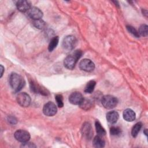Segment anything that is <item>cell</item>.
I'll use <instances>...</instances> for the list:
<instances>
[{
    "label": "cell",
    "instance_id": "30bf717a",
    "mask_svg": "<svg viewBox=\"0 0 148 148\" xmlns=\"http://www.w3.org/2000/svg\"><path fill=\"white\" fill-rule=\"evenodd\" d=\"M82 94L80 92L75 91L71 94L69 97V101L73 105H79L83 99Z\"/></svg>",
    "mask_w": 148,
    "mask_h": 148
},
{
    "label": "cell",
    "instance_id": "4316f807",
    "mask_svg": "<svg viewBox=\"0 0 148 148\" xmlns=\"http://www.w3.org/2000/svg\"><path fill=\"white\" fill-rule=\"evenodd\" d=\"M21 147H35L36 146L34 144V143H32L31 142H24L23 143Z\"/></svg>",
    "mask_w": 148,
    "mask_h": 148
},
{
    "label": "cell",
    "instance_id": "d4e9b609",
    "mask_svg": "<svg viewBox=\"0 0 148 148\" xmlns=\"http://www.w3.org/2000/svg\"><path fill=\"white\" fill-rule=\"evenodd\" d=\"M55 99L57 104V106L59 108H62L64 106L63 103V98L62 96L60 94H57L55 97Z\"/></svg>",
    "mask_w": 148,
    "mask_h": 148
},
{
    "label": "cell",
    "instance_id": "52a82bcc",
    "mask_svg": "<svg viewBox=\"0 0 148 148\" xmlns=\"http://www.w3.org/2000/svg\"><path fill=\"white\" fill-rule=\"evenodd\" d=\"M57 111V106L52 102L46 103L43 108V112L47 116H53L56 114Z\"/></svg>",
    "mask_w": 148,
    "mask_h": 148
},
{
    "label": "cell",
    "instance_id": "44dd1931",
    "mask_svg": "<svg viewBox=\"0 0 148 148\" xmlns=\"http://www.w3.org/2000/svg\"><path fill=\"white\" fill-rule=\"evenodd\" d=\"M142 125L140 122L137 123L134 125V126L132 127L131 130V135L133 137H136L138 135L139 132L141 129Z\"/></svg>",
    "mask_w": 148,
    "mask_h": 148
},
{
    "label": "cell",
    "instance_id": "d6986e66",
    "mask_svg": "<svg viewBox=\"0 0 148 148\" xmlns=\"http://www.w3.org/2000/svg\"><path fill=\"white\" fill-rule=\"evenodd\" d=\"M58 40H59V38H58V36H57L53 37L51 39L48 47V49L49 51H52L57 47L58 43Z\"/></svg>",
    "mask_w": 148,
    "mask_h": 148
},
{
    "label": "cell",
    "instance_id": "7c38bea8",
    "mask_svg": "<svg viewBox=\"0 0 148 148\" xmlns=\"http://www.w3.org/2000/svg\"><path fill=\"white\" fill-rule=\"evenodd\" d=\"M30 87L31 90L35 93H39L45 95H47L48 92H47V91L45 88H42L41 86H40L39 84L35 83L32 80L30 81Z\"/></svg>",
    "mask_w": 148,
    "mask_h": 148
},
{
    "label": "cell",
    "instance_id": "7a4b0ae2",
    "mask_svg": "<svg viewBox=\"0 0 148 148\" xmlns=\"http://www.w3.org/2000/svg\"><path fill=\"white\" fill-rule=\"evenodd\" d=\"M9 84L15 91H19L24 87L25 81L18 74L12 73L9 77Z\"/></svg>",
    "mask_w": 148,
    "mask_h": 148
},
{
    "label": "cell",
    "instance_id": "9c48e42d",
    "mask_svg": "<svg viewBox=\"0 0 148 148\" xmlns=\"http://www.w3.org/2000/svg\"><path fill=\"white\" fill-rule=\"evenodd\" d=\"M27 14L28 17L34 20L40 19L43 16L42 12L36 7H31L27 12Z\"/></svg>",
    "mask_w": 148,
    "mask_h": 148
},
{
    "label": "cell",
    "instance_id": "8fae6325",
    "mask_svg": "<svg viewBox=\"0 0 148 148\" xmlns=\"http://www.w3.org/2000/svg\"><path fill=\"white\" fill-rule=\"evenodd\" d=\"M16 6L17 9L21 12H27L31 7V2L29 1L20 0L16 2Z\"/></svg>",
    "mask_w": 148,
    "mask_h": 148
},
{
    "label": "cell",
    "instance_id": "4fadbf2b",
    "mask_svg": "<svg viewBox=\"0 0 148 148\" xmlns=\"http://www.w3.org/2000/svg\"><path fill=\"white\" fill-rule=\"evenodd\" d=\"M82 133L86 138L90 139L92 135V131L90 124L88 123H85L83 124L82 128Z\"/></svg>",
    "mask_w": 148,
    "mask_h": 148
},
{
    "label": "cell",
    "instance_id": "ac0fdd59",
    "mask_svg": "<svg viewBox=\"0 0 148 148\" xmlns=\"http://www.w3.org/2000/svg\"><path fill=\"white\" fill-rule=\"evenodd\" d=\"M95 130L96 132L98 134V135L100 136H104L106 134V131L103 127L102 126L101 123L98 121H96L95 123Z\"/></svg>",
    "mask_w": 148,
    "mask_h": 148
},
{
    "label": "cell",
    "instance_id": "484cf974",
    "mask_svg": "<svg viewBox=\"0 0 148 148\" xmlns=\"http://www.w3.org/2000/svg\"><path fill=\"white\" fill-rule=\"evenodd\" d=\"M127 30L129 32H130L131 34H132L135 37H136V38L139 37V35L138 32L133 27H132L131 25H127Z\"/></svg>",
    "mask_w": 148,
    "mask_h": 148
},
{
    "label": "cell",
    "instance_id": "f546056e",
    "mask_svg": "<svg viewBox=\"0 0 148 148\" xmlns=\"http://www.w3.org/2000/svg\"><path fill=\"white\" fill-rule=\"evenodd\" d=\"M147 129H145V131H144V133L145 134V135H147V132H146V131H147Z\"/></svg>",
    "mask_w": 148,
    "mask_h": 148
},
{
    "label": "cell",
    "instance_id": "e0dca14e",
    "mask_svg": "<svg viewBox=\"0 0 148 148\" xmlns=\"http://www.w3.org/2000/svg\"><path fill=\"white\" fill-rule=\"evenodd\" d=\"M92 143H93L94 146L97 148L103 147L105 145V141L99 135L95 136V138L93 139Z\"/></svg>",
    "mask_w": 148,
    "mask_h": 148
},
{
    "label": "cell",
    "instance_id": "2e32d148",
    "mask_svg": "<svg viewBox=\"0 0 148 148\" xmlns=\"http://www.w3.org/2000/svg\"><path fill=\"white\" fill-rule=\"evenodd\" d=\"M79 105L80 108H82V109L85 110H88L90 108H91V107L92 106V102L91 100L88 99L83 98Z\"/></svg>",
    "mask_w": 148,
    "mask_h": 148
},
{
    "label": "cell",
    "instance_id": "ffe728a7",
    "mask_svg": "<svg viewBox=\"0 0 148 148\" xmlns=\"http://www.w3.org/2000/svg\"><path fill=\"white\" fill-rule=\"evenodd\" d=\"M96 84V82L94 80H90L89 81L84 88V92L86 93H91L95 88Z\"/></svg>",
    "mask_w": 148,
    "mask_h": 148
},
{
    "label": "cell",
    "instance_id": "9a60e30c",
    "mask_svg": "<svg viewBox=\"0 0 148 148\" xmlns=\"http://www.w3.org/2000/svg\"><path fill=\"white\" fill-rule=\"evenodd\" d=\"M119 113L116 111H110L107 113L106 117L107 121L110 124L116 123L119 119Z\"/></svg>",
    "mask_w": 148,
    "mask_h": 148
},
{
    "label": "cell",
    "instance_id": "603a6c76",
    "mask_svg": "<svg viewBox=\"0 0 148 148\" xmlns=\"http://www.w3.org/2000/svg\"><path fill=\"white\" fill-rule=\"evenodd\" d=\"M139 35L143 36H146L148 34V27L146 24H142L140 26L138 30Z\"/></svg>",
    "mask_w": 148,
    "mask_h": 148
},
{
    "label": "cell",
    "instance_id": "3957f363",
    "mask_svg": "<svg viewBox=\"0 0 148 148\" xmlns=\"http://www.w3.org/2000/svg\"><path fill=\"white\" fill-rule=\"evenodd\" d=\"M117 99L111 95H106L102 97L101 103L104 108L106 109L114 108L117 104Z\"/></svg>",
    "mask_w": 148,
    "mask_h": 148
},
{
    "label": "cell",
    "instance_id": "8992f818",
    "mask_svg": "<svg viewBox=\"0 0 148 148\" xmlns=\"http://www.w3.org/2000/svg\"><path fill=\"white\" fill-rule=\"evenodd\" d=\"M79 68L81 70L86 72H91L95 68L94 63L89 59H83L79 62Z\"/></svg>",
    "mask_w": 148,
    "mask_h": 148
},
{
    "label": "cell",
    "instance_id": "6da1fadb",
    "mask_svg": "<svg viewBox=\"0 0 148 148\" xmlns=\"http://www.w3.org/2000/svg\"><path fill=\"white\" fill-rule=\"evenodd\" d=\"M82 55V51L80 50H75L72 54L68 56L64 61V66L68 69H73L78 60Z\"/></svg>",
    "mask_w": 148,
    "mask_h": 148
},
{
    "label": "cell",
    "instance_id": "5b68a950",
    "mask_svg": "<svg viewBox=\"0 0 148 148\" xmlns=\"http://www.w3.org/2000/svg\"><path fill=\"white\" fill-rule=\"evenodd\" d=\"M17 103L22 107H27L31 103V98L29 95L24 92H20L16 97Z\"/></svg>",
    "mask_w": 148,
    "mask_h": 148
},
{
    "label": "cell",
    "instance_id": "ba28073f",
    "mask_svg": "<svg viewBox=\"0 0 148 148\" xmlns=\"http://www.w3.org/2000/svg\"><path fill=\"white\" fill-rule=\"evenodd\" d=\"M16 139L20 142H28L30 139L29 133L24 130H19L15 132L14 134Z\"/></svg>",
    "mask_w": 148,
    "mask_h": 148
},
{
    "label": "cell",
    "instance_id": "7402d4cb",
    "mask_svg": "<svg viewBox=\"0 0 148 148\" xmlns=\"http://www.w3.org/2000/svg\"><path fill=\"white\" fill-rule=\"evenodd\" d=\"M33 24L36 28H38L39 29H44L46 27V23L41 19L34 20Z\"/></svg>",
    "mask_w": 148,
    "mask_h": 148
},
{
    "label": "cell",
    "instance_id": "5bb4252c",
    "mask_svg": "<svg viewBox=\"0 0 148 148\" xmlns=\"http://www.w3.org/2000/svg\"><path fill=\"white\" fill-rule=\"evenodd\" d=\"M123 118L127 121H132L136 118V114L131 109H126L123 112Z\"/></svg>",
    "mask_w": 148,
    "mask_h": 148
},
{
    "label": "cell",
    "instance_id": "83f0119b",
    "mask_svg": "<svg viewBox=\"0 0 148 148\" xmlns=\"http://www.w3.org/2000/svg\"><path fill=\"white\" fill-rule=\"evenodd\" d=\"M8 121L11 124H16L17 123V120L13 116H10L8 117Z\"/></svg>",
    "mask_w": 148,
    "mask_h": 148
},
{
    "label": "cell",
    "instance_id": "cb8c5ba5",
    "mask_svg": "<svg viewBox=\"0 0 148 148\" xmlns=\"http://www.w3.org/2000/svg\"><path fill=\"white\" fill-rule=\"evenodd\" d=\"M121 132V129L118 127H112L110 129V133L113 136H118L120 135Z\"/></svg>",
    "mask_w": 148,
    "mask_h": 148
},
{
    "label": "cell",
    "instance_id": "f1b7e54d",
    "mask_svg": "<svg viewBox=\"0 0 148 148\" xmlns=\"http://www.w3.org/2000/svg\"><path fill=\"white\" fill-rule=\"evenodd\" d=\"M1 77L2 76V75H3V71H4V68L3 66L1 65Z\"/></svg>",
    "mask_w": 148,
    "mask_h": 148
},
{
    "label": "cell",
    "instance_id": "277c9868",
    "mask_svg": "<svg viewBox=\"0 0 148 148\" xmlns=\"http://www.w3.org/2000/svg\"><path fill=\"white\" fill-rule=\"evenodd\" d=\"M77 44L76 38L72 35H68L65 37L62 41V47L66 50H73Z\"/></svg>",
    "mask_w": 148,
    "mask_h": 148
}]
</instances>
